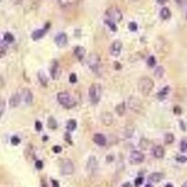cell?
Instances as JSON below:
<instances>
[{
  "label": "cell",
  "mask_w": 187,
  "mask_h": 187,
  "mask_svg": "<svg viewBox=\"0 0 187 187\" xmlns=\"http://www.w3.org/2000/svg\"><path fill=\"white\" fill-rule=\"evenodd\" d=\"M128 108L136 113H140L142 110V104L140 100L136 96H130L127 101Z\"/></svg>",
  "instance_id": "52a82bcc"
},
{
  "label": "cell",
  "mask_w": 187,
  "mask_h": 187,
  "mask_svg": "<svg viewBox=\"0 0 187 187\" xmlns=\"http://www.w3.org/2000/svg\"><path fill=\"white\" fill-rule=\"evenodd\" d=\"M165 187H173V185L171 184H167L165 185Z\"/></svg>",
  "instance_id": "816d5d0a"
},
{
  "label": "cell",
  "mask_w": 187,
  "mask_h": 187,
  "mask_svg": "<svg viewBox=\"0 0 187 187\" xmlns=\"http://www.w3.org/2000/svg\"><path fill=\"white\" fill-rule=\"evenodd\" d=\"M105 24L108 25L109 27L113 31V32H116V31H117V26H116V24H115L114 22L107 19V20H105Z\"/></svg>",
  "instance_id": "f1b7e54d"
},
{
  "label": "cell",
  "mask_w": 187,
  "mask_h": 187,
  "mask_svg": "<svg viewBox=\"0 0 187 187\" xmlns=\"http://www.w3.org/2000/svg\"><path fill=\"white\" fill-rule=\"evenodd\" d=\"M154 83L149 77H142L139 81V90L143 96H148L154 89Z\"/></svg>",
  "instance_id": "7a4b0ae2"
},
{
  "label": "cell",
  "mask_w": 187,
  "mask_h": 187,
  "mask_svg": "<svg viewBox=\"0 0 187 187\" xmlns=\"http://www.w3.org/2000/svg\"><path fill=\"white\" fill-rule=\"evenodd\" d=\"M54 41H55V44L59 48H63L66 45V43H68V36H66V33H63V32L59 33L55 37Z\"/></svg>",
  "instance_id": "7c38bea8"
},
{
  "label": "cell",
  "mask_w": 187,
  "mask_h": 187,
  "mask_svg": "<svg viewBox=\"0 0 187 187\" xmlns=\"http://www.w3.org/2000/svg\"><path fill=\"white\" fill-rule=\"evenodd\" d=\"M35 128H36V130H37L38 132L39 131H41V129H42V124L39 122V121H37L35 123Z\"/></svg>",
  "instance_id": "7bdbcfd3"
},
{
  "label": "cell",
  "mask_w": 187,
  "mask_h": 187,
  "mask_svg": "<svg viewBox=\"0 0 187 187\" xmlns=\"http://www.w3.org/2000/svg\"><path fill=\"white\" fill-rule=\"evenodd\" d=\"M164 73H165V69H164L163 66H157L156 69H155V71H154V76L158 79H160V78L163 77Z\"/></svg>",
  "instance_id": "83f0119b"
},
{
  "label": "cell",
  "mask_w": 187,
  "mask_h": 187,
  "mask_svg": "<svg viewBox=\"0 0 187 187\" xmlns=\"http://www.w3.org/2000/svg\"><path fill=\"white\" fill-rule=\"evenodd\" d=\"M134 129H133L132 127H127L126 129V131H124V134H126V136L127 137H130L132 135H133V133H134Z\"/></svg>",
  "instance_id": "8d00e7d4"
},
{
  "label": "cell",
  "mask_w": 187,
  "mask_h": 187,
  "mask_svg": "<svg viewBox=\"0 0 187 187\" xmlns=\"http://www.w3.org/2000/svg\"><path fill=\"white\" fill-rule=\"evenodd\" d=\"M181 112V110L180 107H178V106L174 107V113H176V114H180Z\"/></svg>",
  "instance_id": "f6af8a7d"
},
{
  "label": "cell",
  "mask_w": 187,
  "mask_h": 187,
  "mask_svg": "<svg viewBox=\"0 0 187 187\" xmlns=\"http://www.w3.org/2000/svg\"><path fill=\"white\" fill-rule=\"evenodd\" d=\"M10 142H11V144H12V145L17 146L18 144H20L21 140H20V137H18L17 136H14V137H11Z\"/></svg>",
  "instance_id": "836d02e7"
},
{
  "label": "cell",
  "mask_w": 187,
  "mask_h": 187,
  "mask_svg": "<svg viewBox=\"0 0 187 187\" xmlns=\"http://www.w3.org/2000/svg\"><path fill=\"white\" fill-rule=\"evenodd\" d=\"M167 0H157V3L160 4V5H164L165 3H166Z\"/></svg>",
  "instance_id": "c3c4849f"
},
{
  "label": "cell",
  "mask_w": 187,
  "mask_h": 187,
  "mask_svg": "<svg viewBox=\"0 0 187 187\" xmlns=\"http://www.w3.org/2000/svg\"><path fill=\"white\" fill-rule=\"evenodd\" d=\"M102 87L99 83H93L89 88V97L92 104H97L101 99Z\"/></svg>",
  "instance_id": "3957f363"
},
{
  "label": "cell",
  "mask_w": 187,
  "mask_h": 187,
  "mask_svg": "<svg viewBox=\"0 0 187 187\" xmlns=\"http://www.w3.org/2000/svg\"><path fill=\"white\" fill-rule=\"evenodd\" d=\"M132 1H137V0H132Z\"/></svg>",
  "instance_id": "9f6ffc18"
},
{
  "label": "cell",
  "mask_w": 187,
  "mask_h": 187,
  "mask_svg": "<svg viewBox=\"0 0 187 187\" xmlns=\"http://www.w3.org/2000/svg\"><path fill=\"white\" fill-rule=\"evenodd\" d=\"M147 64H148V66H150V68H154L155 65H156V59H155V57L154 55H151L148 58Z\"/></svg>",
  "instance_id": "1f68e13d"
},
{
  "label": "cell",
  "mask_w": 187,
  "mask_h": 187,
  "mask_svg": "<svg viewBox=\"0 0 187 187\" xmlns=\"http://www.w3.org/2000/svg\"><path fill=\"white\" fill-rule=\"evenodd\" d=\"M173 141H174V135L170 134V133L166 134V136H165V143H166V144H171Z\"/></svg>",
  "instance_id": "4dcf8cb0"
},
{
  "label": "cell",
  "mask_w": 187,
  "mask_h": 187,
  "mask_svg": "<svg viewBox=\"0 0 187 187\" xmlns=\"http://www.w3.org/2000/svg\"><path fill=\"white\" fill-rule=\"evenodd\" d=\"M93 141H95V143H96L99 146H105L107 144L106 137L102 134H99V133L95 134V136H93Z\"/></svg>",
  "instance_id": "e0dca14e"
},
{
  "label": "cell",
  "mask_w": 187,
  "mask_h": 187,
  "mask_svg": "<svg viewBox=\"0 0 187 187\" xmlns=\"http://www.w3.org/2000/svg\"><path fill=\"white\" fill-rule=\"evenodd\" d=\"M115 110H116V112L119 116H123L124 112H126V104H124V102H122V103L117 105Z\"/></svg>",
  "instance_id": "603a6c76"
},
{
  "label": "cell",
  "mask_w": 187,
  "mask_h": 187,
  "mask_svg": "<svg viewBox=\"0 0 187 187\" xmlns=\"http://www.w3.org/2000/svg\"><path fill=\"white\" fill-rule=\"evenodd\" d=\"M101 121L102 123L104 124V126H111L113 123V116L110 112H108V111H105L101 114Z\"/></svg>",
  "instance_id": "5bb4252c"
},
{
  "label": "cell",
  "mask_w": 187,
  "mask_h": 187,
  "mask_svg": "<svg viewBox=\"0 0 187 187\" xmlns=\"http://www.w3.org/2000/svg\"><path fill=\"white\" fill-rule=\"evenodd\" d=\"M1 1H2V0H0V2H1Z\"/></svg>",
  "instance_id": "6f0895ef"
},
{
  "label": "cell",
  "mask_w": 187,
  "mask_h": 187,
  "mask_svg": "<svg viewBox=\"0 0 187 187\" xmlns=\"http://www.w3.org/2000/svg\"><path fill=\"white\" fill-rule=\"evenodd\" d=\"M168 92H170V87L168 86H166L165 88H163L161 91L160 92H158V93H157V97L159 99H164L165 97H166L167 96V93H168Z\"/></svg>",
  "instance_id": "d4e9b609"
},
{
  "label": "cell",
  "mask_w": 187,
  "mask_h": 187,
  "mask_svg": "<svg viewBox=\"0 0 187 187\" xmlns=\"http://www.w3.org/2000/svg\"><path fill=\"white\" fill-rule=\"evenodd\" d=\"M4 40H5L7 43H12L14 41V37L13 35L10 32H7L5 35H4Z\"/></svg>",
  "instance_id": "f546056e"
},
{
  "label": "cell",
  "mask_w": 187,
  "mask_h": 187,
  "mask_svg": "<svg viewBox=\"0 0 187 187\" xmlns=\"http://www.w3.org/2000/svg\"><path fill=\"white\" fill-rule=\"evenodd\" d=\"M181 187H187V181H185L184 184H182V186Z\"/></svg>",
  "instance_id": "db71d44e"
},
{
  "label": "cell",
  "mask_w": 187,
  "mask_h": 187,
  "mask_svg": "<svg viewBox=\"0 0 187 187\" xmlns=\"http://www.w3.org/2000/svg\"><path fill=\"white\" fill-rule=\"evenodd\" d=\"M175 1L178 5H180V6H184L187 3V0H175Z\"/></svg>",
  "instance_id": "ee69618b"
},
{
  "label": "cell",
  "mask_w": 187,
  "mask_h": 187,
  "mask_svg": "<svg viewBox=\"0 0 187 187\" xmlns=\"http://www.w3.org/2000/svg\"><path fill=\"white\" fill-rule=\"evenodd\" d=\"M74 164L69 159H64L60 165V171L63 175H71L74 172Z\"/></svg>",
  "instance_id": "8992f818"
},
{
  "label": "cell",
  "mask_w": 187,
  "mask_h": 187,
  "mask_svg": "<svg viewBox=\"0 0 187 187\" xmlns=\"http://www.w3.org/2000/svg\"><path fill=\"white\" fill-rule=\"evenodd\" d=\"M128 29L130 30V31H132V32H135V31L137 30V24L136 23H134V22H132V23H129Z\"/></svg>",
  "instance_id": "e575fe53"
},
{
  "label": "cell",
  "mask_w": 187,
  "mask_h": 187,
  "mask_svg": "<svg viewBox=\"0 0 187 187\" xmlns=\"http://www.w3.org/2000/svg\"><path fill=\"white\" fill-rule=\"evenodd\" d=\"M5 109H6V102H5V99L2 98V97H0V117L2 116L4 111H5Z\"/></svg>",
  "instance_id": "d6a6232c"
},
{
  "label": "cell",
  "mask_w": 187,
  "mask_h": 187,
  "mask_svg": "<svg viewBox=\"0 0 187 187\" xmlns=\"http://www.w3.org/2000/svg\"><path fill=\"white\" fill-rule=\"evenodd\" d=\"M51 77L52 80H57L60 76L61 73V69H60V66L59 63L56 60H53L52 66H51Z\"/></svg>",
  "instance_id": "30bf717a"
},
{
  "label": "cell",
  "mask_w": 187,
  "mask_h": 187,
  "mask_svg": "<svg viewBox=\"0 0 187 187\" xmlns=\"http://www.w3.org/2000/svg\"><path fill=\"white\" fill-rule=\"evenodd\" d=\"M181 151L182 153L187 152V140H182L181 142Z\"/></svg>",
  "instance_id": "d590c367"
},
{
  "label": "cell",
  "mask_w": 187,
  "mask_h": 187,
  "mask_svg": "<svg viewBox=\"0 0 187 187\" xmlns=\"http://www.w3.org/2000/svg\"><path fill=\"white\" fill-rule=\"evenodd\" d=\"M69 82H70L71 83H76V82H77V75L75 74V73L70 74V76H69Z\"/></svg>",
  "instance_id": "60d3db41"
},
{
  "label": "cell",
  "mask_w": 187,
  "mask_h": 187,
  "mask_svg": "<svg viewBox=\"0 0 187 187\" xmlns=\"http://www.w3.org/2000/svg\"><path fill=\"white\" fill-rule=\"evenodd\" d=\"M149 146H150V141L147 139L142 137V139L140 140V147L142 150H147L149 148Z\"/></svg>",
  "instance_id": "4316f807"
},
{
  "label": "cell",
  "mask_w": 187,
  "mask_h": 187,
  "mask_svg": "<svg viewBox=\"0 0 187 187\" xmlns=\"http://www.w3.org/2000/svg\"><path fill=\"white\" fill-rule=\"evenodd\" d=\"M145 187H154V186H153V184H146V185H145Z\"/></svg>",
  "instance_id": "f5cc1de1"
},
{
  "label": "cell",
  "mask_w": 187,
  "mask_h": 187,
  "mask_svg": "<svg viewBox=\"0 0 187 187\" xmlns=\"http://www.w3.org/2000/svg\"><path fill=\"white\" fill-rule=\"evenodd\" d=\"M21 95H19V93H14L10 98V106L11 107V108H17L18 106L20 105L21 103Z\"/></svg>",
  "instance_id": "2e32d148"
},
{
  "label": "cell",
  "mask_w": 187,
  "mask_h": 187,
  "mask_svg": "<svg viewBox=\"0 0 187 187\" xmlns=\"http://www.w3.org/2000/svg\"><path fill=\"white\" fill-rule=\"evenodd\" d=\"M176 160L180 163H185V162H187V157L184 156V155H180V156L176 157Z\"/></svg>",
  "instance_id": "ab89813d"
},
{
  "label": "cell",
  "mask_w": 187,
  "mask_h": 187,
  "mask_svg": "<svg viewBox=\"0 0 187 187\" xmlns=\"http://www.w3.org/2000/svg\"><path fill=\"white\" fill-rule=\"evenodd\" d=\"M57 100H58V102L64 107V108L68 109V110L74 108L77 104L76 100H75L69 93H65V92L58 93V95H57Z\"/></svg>",
  "instance_id": "6da1fadb"
},
{
  "label": "cell",
  "mask_w": 187,
  "mask_h": 187,
  "mask_svg": "<svg viewBox=\"0 0 187 187\" xmlns=\"http://www.w3.org/2000/svg\"><path fill=\"white\" fill-rule=\"evenodd\" d=\"M143 177H137V179L135 180V185L137 187V186H140L142 184H143Z\"/></svg>",
  "instance_id": "74e56055"
},
{
  "label": "cell",
  "mask_w": 187,
  "mask_h": 187,
  "mask_svg": "<svg viewBox=\"0 0 187 187\" xmlns=\"http://www.w3.org/2000/svg\"><path fill=\"white\" fill-rule=\"evenodd\" d=\"M185 17H186V20H187V12H186V16Z\"/></svg>",
  "instance_id": "11a10c76"
},
{
  "label": "cell",
  "mask_w": 187,
  "mask_h": 187,
  "mask_svg": "<svg viewBox=\"0 0 187 187\" xmlns=\"http://www.w3.org/2000/svg\"><path fill=\"white\" fill-rule=\"evenodd\" d=\"M76 128H77V122L75 121L74 119L68 120V124H66V129H68V131H74Z\"/></svg>",
  "instance_id": "cb8c5ba5"
},
{
  "label": "cell",
  "mask_w": 187,
  "mask_h": 187,
  "mask_svg": "<svg viewBox=\"0 0 187 187\" xmlns=\"http://www.w3.org/2000/svg\"><path fill=\"white\" fill-rule=\"evenodd\" d=\"M106 16L108 17V19L114 22L115 24L120 23L123 20V13L121 10L116 7H110L106 11Z\"/></svg>",
  "instance_id": "5b68a950"
},
{
  "label": "cell",
  "mask_w": 187,
  "mask_h": 187,
  "mask_svg": "<svg viewBox=\"0 0 187 187\" xmlns=\"http://www.w3.org/2000/svg\"><path fill=\"white\" fill-rule=\"evenodd\" d=\"M144 158V154L141 152H140V151H133L130 154V156H129V161L133 165H137L143 162Z\"/></svg>",
  "instance_id": "ba28073f"
},
{
  "label": "cell",
  "mask_w": 187,
  "mask_h": 187,
  "mask_svg": "<svg viewBox=\"0 0 187 187\" xmlns=\"http://www.w3.org/2000/svg\"><path fill=\"white\" fill-rule=\"evenodd\" d=\"M52 152L54 154H60L62 152V147L59 145H55L52 147Z\"/></svg>",
  "instance_id": "f35d334b"
},
{
  "label": "cell",
  "mask_w": 187,
  "mask_h": 187,
  "mask_svg": "<svg viewBox=\"0 0 187 187\" xmlns=\"http://www.w3.org/2000/svg\"><path fill=\"white\" fill-rule=\"evenodd\" d=\"M85 53H86L85 49L82 46H77L74 50V54L79 60H82L84 56H85Z\"/></svg>",
  "instance_id": "d6986e66"
},
{
  "label": "cell",
  "mask_w": 187,
  "mask_h": 187,
  "mask_svg": "<svg viewBox=\"0 0 187 187\" xmlns=\"http://www.w3.org/2000/svg\"><path fill=\"white\" fill-rule=\"evenodd\" d=\"M21 97H23V99L25 102V104L29 105L33 102V93H32V92H31L30 89H28V88L23 89Z\"/></svg>",
  "instance_id": "4fadbf2b"
},
{
  "label": "cell",
  "mask_w": 187,
  "mask_h": 187,
  "mask_svg": "<svg viewBox=\"0 0 187 187\" xmlns=\"http://www.w3.org/2000/svg\"><path fill=\"white\" fill-rule=\"evenodd\" d=\"M52 187H60L59 182L55 180H52Z\"/></svg>",
  "instance_id": "bcb514c9"
},
{
  "label": "cell",
  "mask_w": 187,
  "mask_h": 187,
  "mask_svg": "<svg viewBox=\"0 0 187 187\" xmlns=\"http://www.w3.org/2000/svg\"><path fill=\"white\" fill-rule=\"evenodd\" d=\"M123 187H131V185H130V184H129V182H126V184H124L123 185Z\"/></svg>",
  "instance_id": "681fc988"
},
{
  "label": "cell",
  "mask_w": 187,
  "mask_h": 187,
  "mask_svg": "<svg viewBox=\"0 0 187 187\" xmlns=\"http://www.w3.org/2000/svg\"><path fill=\"white\" fill-rule=\"evenodd\" d=\"M114 64H115V69H121L122 66H121V65H120L119 62H115Z\"/></svg>",
  "instance_id": "7dc6e473"
},
{
  "label": "cell",
  "mask_w": 187,
  "mask_h": 187,
  "mask_svg": "<svg viewBox=\"0 0 187 187\" xmlns=\"http://www.w3.org/2000/svg\"><path fill=\"white\" fill-rule=\"evenodd\" d=\"M50 25H51L50 24H47L44 28L38 29V30L34 31V32L32 33V35H31V38H32V39H34V40H38V39H40L41 38H43L44 36H45L46 32L49 30V28L51 27Z\"/></svg>",
  "instance_id": "8fae6325"
},
{
  "label": "cell",
  "mask_w": 187,
  "mask_h": 187,
  "mask_svg": "<svg viewBox=\"0 0 187 187\" xmlns=\"http://www.w3.org/2000/svg\"><path fill=\"white\" fill-rule=\"evenodd\" d=\"M122 48H123V43L121 40H115L112 42V44L110 45V54L112 56L117 57L120 55L122 51Z\"/></svg>",
  "instance_id": "9c48e42d"
},
{
  "label": "cell",
  "mask_w": 187,
  "mask_h": 187,
  "mask_svg": "<svg viewBox=\"0 0 187 187\" xmlns=\"http://www.w3.org/2000/svg\"><path fill=\"white\" fill-rule=\"evenodd\" d=\"M170 16H171V12L168 8H163L161 11H160V17H161L163 20L170 19Z\"/></svg>",
  "instance_id": "7402d4cb"
},
{
  "label": "cell",
  "mask_w": 187,
  "mask_h": 187,
  "mask_svg": "<svg viewBox=\"0 0 187 187\" xmlns=\"http://www.w3.org/2000/svg\"><path fill=\"white\" fill-rule=\"evenodd\" d=\"M153 154H154V156L155 158L161 159V158L164 157V155H165V150H164V148L162 146L157 145L153 149Z\"/></svg>",
  "instance_id": "ac0fdd59"
},
{
  "label": "cell",
  "mask_w": 187,
  "mask_h": 187,
  "mask_svg": "<svg viewBox=\"0 0 187 187\" xmlns=\"http://www.w3.org/2000/svg\"><path fill=\"white\" fill-rule=\"evenodd\" d=\"M48 127L50 129H52V130H55L57 128V122L53 117H50L48 119Z\"/></svg>",
  "instance_id": "484cf974"
},
{
  "label": "cell",
  "mask_w": 187,
  "mask_h": 187,
  "mask_svg": "<svg viewBox=\"0 0 187 187\" xmlns=\"http://www.w3.org/2000/svg\"><path fill=\"white\" fill-rule=\"evenodd\" d=\"M38 81H39V82L41 83L42 86L46 87L48 85V78H47L46 74L44 72H42V71H39V72L38 73Z\"/></svg>",
  "instance_id": "44dd1931"
},
{
  "label": "cell",
  "mask_w": 187,
  "mask_h": 187,
  "mask_svg": "<svg viewBox=\"0 0 187 187\" xmlns=\"http://www.w3.org/2000/svg\"><path fill=\"white\" fill-rule=\"evenodd\" d=\"M87 65L89 66V68H90L93 72L97 73L99 71L100 66H101L100 56L96 52L90 53L88 56V59H87Z\"/></svg>",
  "instance_id": "277c9868"
},
{
  "label": "cell",
  "mask_w": 187,
  "mask_h": 187,
  "mask_svg": "<svg viewBox=\"0 0 187 187\" xmlns=\"http://www.w3.org/2000/svg\"><path fill=\"white\" fill-rule=\"evenodd\" d=\"M23 0H14V2H15V4H20Z\"/></svg>",
  "instance_id": "f907efd6"
},
{
  "label": "cell",
  "mask_w": 187,
  "mask_h": 187,
  "mask_svg": "<svg viewBox=\"0 0 187 187\" xmlns=\"http://www.w3.org/2000/svg\"><path fill=\"white\" fill-rule=\"evenodd\" d=\"M86 168L89 172H93L97 168V161L95 156H90V158L88 159Z\"/></svg>",
  "instance_id": "9a60e30c"
},
{
  "label": "cell",
  "mask_w": 187,
  "mask_h": 187,
  "mask_svg": "<svg viewBox=\"0 0 187 187\" xmlns=\"http://www.w3.org/2000/svg\"><path fill=\"white\" fill-rule=\"evenodd\" d=\"M163 178H164L163 173L154 172V173H152V174L149 176V181L151 182H154V184H156V182L161 181L163 180Z\"/></svg>",
  "instance_id": "ffe728a7"
},
{
  "label": "cell",
  "mask_w": 187,
  "mask_h": 187,
  "mask_svg": "<svg viewBox=\"0 0 187 187\" xmlns=\"http://www.w3.org/2000/svg\"><path fill=\"white\" fill-rule=\"evenodd\" d=\"M35 166L36 167L38 168V170H42V167H43V162L41 161V160H37L35 163Z\"/></svg>",
  "instance_id": "b9f144b4"
}]
</instances>
